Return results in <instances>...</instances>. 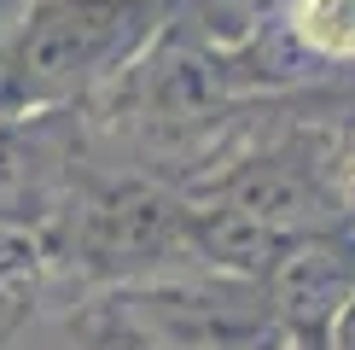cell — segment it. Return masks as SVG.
<instances>
[{
    "instance_id": "cell-1",
    "label": "cell",
    "mask_w": 355,
    "mask_h": 350,
    "mask_svg": "<svg viewBox=\"0 0 355 350\" xmlns=\"http://www.w3.org/2000/svg\"><path fill=\"white\" fill-rule=\"evenodd\" d=\"M175 0H41L0 65V117H58L157 47Z\"/></svg>"
},
{
    "instance_id": "cell-2",
    "label": "cell",
    "mask_w": 355,
    "mask_h": 350,
    "mask_svg": "<svg viewBox=\"0 0 355 350\" xmlns=\"http://www.w3.org/2000/svg\"><path fill=\"white\" fill-rule=\"evenodd\" d=\"M64 251L82 274L116 292L192 274L181 187L146 169H116L76 187L64 204Z\"/></svg>"
},
{
    "instance_id": "cell-3",
    "label": "cell",
    "mask_w": 355,
    "mask_h": 350,
    "mask_svg": "<svg viewBox=\"0 0 355 350\" xmlns=\"http://www.w3.org/2000/svg\"><path fill=\"white\" fill-rule=\"evenodd\" d=\"M116 298L135 310V321L157 339V350H291L262 281L192 269L175 281L116 292Z\"/></svg>"
},
{
    "instance_id": "cell-4",
    "label": "cell",
    "mask_w": 355,
    "mask_h": 350,
    "mask_svg": "<svg viewBox=\"0 0 355 350\" xmlns=\"http://www.w3.org/2000/svg\"><path fill=\"white\" fill-rule=\"evenodd\" d=\"M262 292H268L274 321L286 327L291 350H327L332 321L355 298V228L291 240L262 274Z\"/></svg>"
},
{
    "instance_id": "cell-5",
    "label": "cell",
    "mask_w": 355,
    "mask_h": 350,
    "mask_svg": "<svg viewBox=\"0 0 355 350\" xmlns=\"http://www.w3.org/2000/svg\"><path fill=\"white\" fill-rule=\"evenodd\" d=\"M64 158L47 135V117H0V222L41 228L58 216Z\"/></svg>"
},
{
    "instance_id": "cell-6",
    "label": "cell",
    "mask_w": 355,
    "mask_h": 350,
    "mask_svg": "<svg viewBox=\"0 0 355 350\" xmlns=\"http://www.w3.org/2000/svg\"><path fill=\"white\" fill-rule=\"evenodd\" d=\"M70 350H157V339L135 321V310H128V303L111 292L105 303H94V310L76 321Z\"/></svg>"
},
{
    "instance_id": "cell-7",
    "label": "cell",
    "mask_w": 355,
    "mask_h": 350,
    "mask_svg": "<svg viewBox=\"0 0 355 350\" xmlns=\"http://www.w3.org/2000/svg\"><path fill=\"white\" fill-rule=\"evenodd\" d=\"M53 240L41 228H18V222H0V292L12 286H35L41 269H47Z\"/></svg>"
},
{
    "instance_id": "cell-8",
    "label": "cell",
    "mask_w": 355,
    "mask_h": 350,
    "mask_svg": "<svg viewBox=\"0 0 355 350\" xmlns=\"http://www.w3.org/2000/svg\"><path fill=\"white\" fill-rule=\"evenodd\" d=\"M29 315H35V286H12V292H0V350H6V344L24 333Z\"/></svg>"
},
{
    "instance_id": "cell-9",
    "label": "cell",
    "mask_w": 355,
    "mask_h": 350,
    "mask_svg": "<svg viewBox=\"0 0 355 350\" xmlns=\"http://www.w3.org/2000/svg\"><path fill=\"white\" fill-rule=\"evenodd\" d=\"M35 6L41 0H0V65H6V53L18 47V35H24V24H29Z\"/></svg>"
},
{
    "instance_id": "cell-10",
    "label": "cell",
    "mask_w": 355,
    "mask_h": 350,
    "mask_svg": "<svg viewBox=\"0 0 355 350\" xmlns=\"http://www.w3.org/2000/svg\"><path fill=\"white\" fill-rule=\"evenodd\" d=\"M327 350H355V298L344 303V315L332 321V333H327Z\"/></svg>"
},
{
    "instance_id": "cell-11",
    "label": "cell",
    "mask_w": 355,
    "mask_h": 350,
    "mask_svg": "<svg viewBox=\"0 0 355 350\" xmlns=\"http://www.w3.org/2000/svg\"><path fill=\"white\" fill-rule=\"evenodd\" d=\"M349 204H355V140H349Z\"/></svg>"
}]
</instances>
